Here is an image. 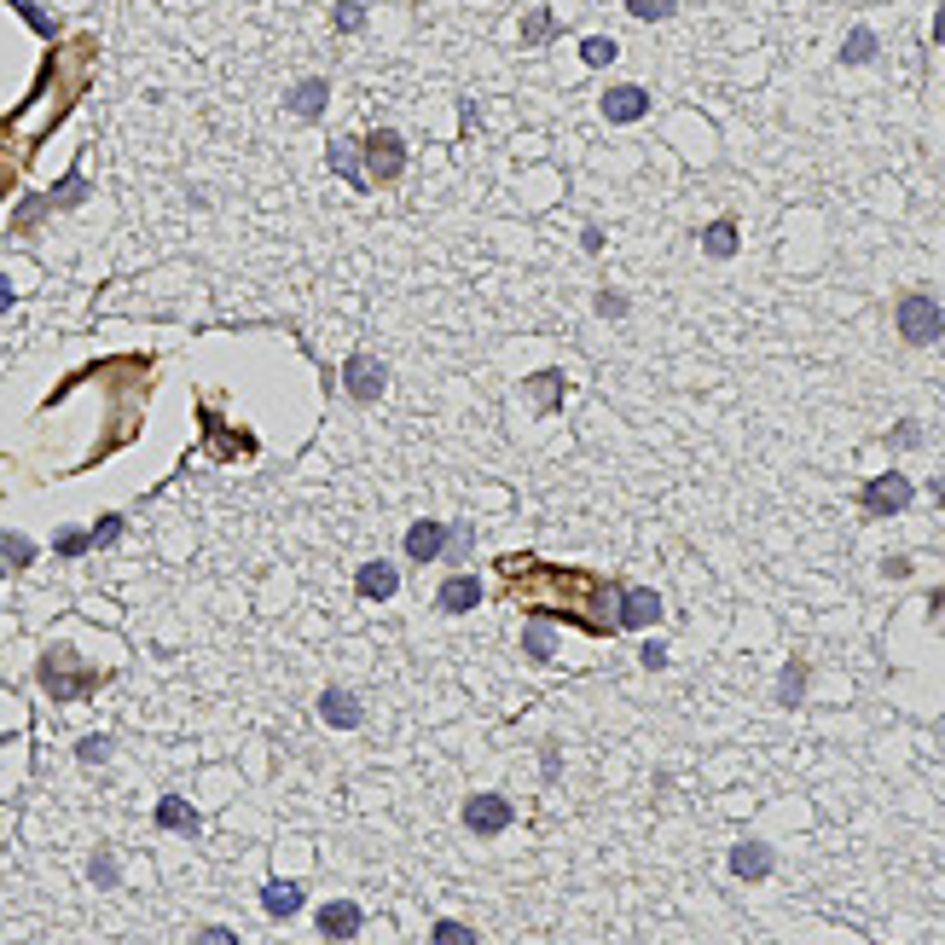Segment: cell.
Returning <instances> with one entry per match:
<instances>
[{"instance_id":"obj_1","label":"cell","mask_w":945,"mask_h":945,"mask_svg":"<svg viewBox=\"0 0 945 945\" xmlns=\"http://www.w3.org/2000/svg\"><path fill=\"white\" fill-rule=\"evenodd\" d=\"M893 325H900V337L911 348H928V343L945 337V308L928 291H911V296H900V308H893Z\"/></svg>"},{"instance_id":"obj_2","label":"cell","mask_w":945,"mask_h":945,"mask_svg":"<svg viewBox=\"0 0 945 945\" xmlns=\"http://www.w3.org/2000/svg\"><path fill=\"white\" fill-rule=\"evenodd\" d=\"M360 163H366V181H372V186L400 181V169H406V140L395 134V128H372V134L360 140Z\"/></svg>"},{"instance_id":"obj_3","label":"cell","mask_w":945,"mask_h":945,"mask_svg":"<svg viewBox=\"0 0 945 945\" xmlns=\"http://www.w3.org/2000/svg\"><path fill=\"white\" fill-rule=\"evenodd\" d=\"M911 499H916V488H911V476H900V470L871 476V481H864V494H858L864 517H900V510H911Z\"/></svg>"},{"instance_id":"obj_4","label":"cell","mask_w":945,"mask_h":945,"mask_svg":"<svg viewBox=\"0 0 945 945\" xmlns=\"http://www.w3.org/2000/svg\"><path fill=\"white\" fill-rule=\"evenodd\" d=\"M41 684H47V697L70 702V697H88L93 684H99V673L93 668H75L70 673V650H47L41 656Z\"/></svg>"},{"instance_id":"obj_5","label":"cell","mask_w":945,"mask_h":945,"mask_svg":"<svg viewBox=\"0 0 945 945\" xmlns=\"http://www.w3.org/2000/svg\"><path fill=\"white\" fill-rule=\"evenodd\" d=\"M458 819H465L470 835H505L510 819H517V806H510L505 795H494V789H481V795L465 801V812H458Z\"/></svg>"},{"instance_id":"obj_6","label":"cell","mask_w":945,"mask_h":945,"mask_svg":"<svg viewBox=\"0 0 945 945\" xmlns=\"http://www.w3.org/2000/svg\"><path fill=\"white\" fill-rule=\"evenodd\" d=\"M343 389L372 406V400H383V389H389V366H383L377 354H348L343 360Z\"/></svg>"},{"instance_id":"obj_7","label":"cell","mask_w":945,"mask_h":945,"mask_svg":"<svg viewBox=\"0 0 945 945\" xmlns=\"http://www.w3.org/2000/svg\"><path fill=\"white\" fill-rule=\"evenodd\" d=\"M314 928H319V939L343 945V939H354V934L366 928V911L354 905V900H331V905H319V911H314Z\"/></svg>"},{"instance_id":"obj_8","label":"cell","mask_w":945,"mask_h":945,"mask_svg":"<svg viewBox=\"0 0 945 945\" xmlns=\"http://www.w3.org/2000/svg\"><path fill=\"white\" fill-rule=\"evenodd\" d=\"M661 621V598L650 586H621V603H616V627L621 632H644Z\"/></svg>"},{"instance_id":"obj_9","label":"cell","mask_w":945,"mask_h":945,"mask_svg":"<svg viewBox=\"0 0 945 945\" xmlns=\"http://www.w3.org/2000/svg\"><path fill=\"white\" fill-rule=\"evenodd\" d=\"M725 864H731V876H736V882H765V876H772V864H778V853L765 847V841H754V835H749V841H736V847H731V858H725Z\"/></svg>"},{"instance_id":"obj_10","label":"cell","mask_w":945,"mask_h":945,"mask_svg":"<svg viewBox=\"0 0 945 945\" xmlns=\"http://www.w3.org/2000/svg\"><path fill=\"white\" fill-rule=\"evenodd\" d=\"M354 592H360L366 603L395 598V592H400V569H395V563H383V557H372V563L354 569Z\"/></svg>"},{"instance_id":"obj_11","label":"cell","mask_w":945,"mask_h":945,"mask_svg":"<svg viewBox=\"0 0 945 945\" xmlns=\"http://www.w3.org/2000/svg\"><path fill=\"white\" fill-rule=\"evenodd\" d=\"M319 720H325L331 731H354V725L366 720V708H360V697H354V691L331 684V691H319Z\"/></svg>"},{"instance_id":"obj_12","label":"cell","mask_w":945,"mask_h":945,"mask_svg":"<svg viewBox=\"0 0 945 945\" xmlns=\"http://www.w3.org/2000/svg\"><path fill=\"white\" fill-rule=\"evenodd\" d=\"M598 105H603V122H638V116H650V93L621 82V88H609Z\"/></svg>"},{"instance_id":"obj_13","label":"cell","mask_w":945,"mask_h":945,"mask_svg":"<svg viewBox=\"0 0 945 945\" xmlns=\"http://www.w3.org/2000/svg\"><path fill=\"white\" fill-rule=\"evenodd\" d=\"M441 546H447V522H436V517H418L413 528H406V557H413V563H436V557H441Z\"/></svg>"},{"instance_id":"obj_14","label":"cell","mask_w":945,"mask_h":945,"mask_svg":"<svg viewBox=\"0 0 945 945\" xmlns=\"http://www.w3.org/2000/svg\"><path fill=\"white\" fill-rule=\"evenodd\" d=\"M481 592H488V586H481L476 575H453L436 592V609H441V616H470V609L481 603Z\"/></svg>"},{"instance_id":"obj_15","label":"cell","mask_w":945,"mask_h":945,"mask_svg":"<svg viewBox=\"0 0 945 945\" xmlns=\"http://www.w3.org/2000/svg\"><path fill=\"white\" fill-rule=\"evenodd\" d=\"M302 882H262V911L273 916V923H291V916L302 911Z\"/></svg>"},{"instance_id":"obj_16","label":"cell","mask_w":945,"mask_h":945,"mask_svg":"<svg viewBox=\"0 0 945 945\" xmlns=\"http://www.w3.org/2000/svg\"><path fill=\"white\" fill-rule=\"evenodd\" d=\"M325 99H331V82H325V75H308V82H296V88H291L285 105H291L302 122H319V116H325Z\"/></svg>"},{"instance_id":"obj_17","label":"cell","mask_w":945,"mask_h":945,"mask_svg":"<svg viewBox=\"0 0 945 945\" xmlns=\"http://www.w3.org/2000/svg\"><path fill=\"white\" fill-rule=\"evenodd\" d=\"M151 819H158V830H169V835H197V830H203V824H197V806L181 801V795H163Z\"/></svg>"},{"instance_id":"obj_18","label":"cell","mask_w":945,"mask_h":945,"mask_svg":"<svg viewBox=\"0 0 945 945\" xmlns=\"http://www.w3.org/2000/svg\"><path fill=\"white\" fill-rule=\"evenodd\" d=\"M331 169L343 174V181L354 186V192H372V181H366V163H360V145H348V140H331Z\"/></svg>"},{"instance_id":"obj_19","label":"cell","mask_w":945,"mask_h":945,"mask_svg":"<svg viewBox=\"0 0 945 945\" xmlns=\"http://www.w3.org/2000/svg\"><path fill=\"white\" fill-rule=\"evenodd\" d=\"M522 650H528V661H551L557 656V627H551V616H534L522 627Z\"/></svg>"},{"instance_id":"obj_20","label":"cell","mask_w":945,"mask_h":945,"mask_svg":"<svg viewBox=\"0 0 945 945\" xmlns=\"http://www.w3.org/2000/svg\"><path fill=\"white\" fill-rule=\"evenodd\" d=\"M736 244H743V238H736V221H708V226H702V250H708V262H731Z\"/></svg>"},{"instance_id":"obj_21","label":"cell","mask_w":945,"mask_h":945,"mask_svg":"<svg viewBox=\"0 0 945 945\" xmlns=\"http://www.w3.org/2000/svg\"><path fill=\"white\" fill-rule=\"evenodd\" d=\"M876 30H864V23H858V30H847V41H841V64H871L876 59Z\"/></svg>"},{"instance_id":"obj_22","label":"cell","mask_w":945,"mask_h":945,"mask_svg":"<svg viewBox=\"0 0 945 945\" xmlns=\"http://www.w3.org/2000/svg\"><path fill=\"white\" fill-rule=\"evenodd\" d=\"M528 395H534V406H540V413H557V406H563V377H557V372L528 377Z\"/></svg>"},{"instance_id":"obj_23","label":"cell","mask_w":945,"mask_h":945,"mask_svg":"<svg viewBox=\"0 0 945 945\" xmlns=\"http://www.w3.org/2000/svg\"><path fill=\"white\" fill-rule=\"evenodd\" d=\"M93 186H88V174H64V181L47 192V210H75V203H82Z\"/></svg>"},{"instance_id":"obj_24","label":"cell","mask_w":945,"mask_h":945,"mask_svg":"<svg viewBox=\"0 0 945 945\" xmlns=\"http://www.w3.org/2000/svg\"><path fill=\"white\" fill-rule=\"evenodd\" d=\"M0 563H7V569H30L35 563V546L30 540H23V534H0Z\"/></svg>"},{"instance_id":"obj_25","label":"cell","mask_w":945,"mask_h":945,"mask_svg":"<svg viewBox=\"0 0 945 945\" xmlns=\"http://www.w3.org/2000/svg\"><path fill=\"white\" fill-rule=\"evenodd\" d=\"M801 697H806V661H789L783 679H778V702H783V708H795Z\"/></svg>"},{"instance_id":"obj_26","label":"cell","mask_w":945,"mask_h":945,"mask_svg":"<svg viewBox=\"0 0 945 945\" xmlns=\"http://www.w3.org/2000/svg\"><path fill=\"white\" fill-rule=\"evenodd\" d=\"M616 53H621V47L609 41V35H586V41H580V59L592 64V70H603V64H616Z\"/></svg>"},{"instance_id":"obj_27","label":"cell","mask_w":945,"mask_h":945,"mask_svg":"<svg viewBox=\"0 0 945 945\" xmlns=\"http://www.w3.org/2000/svg\"><path fill=\"white\" fill-rule=\"evenodd\" d=\"M551 35H557V18H551L546 7L522 18V41H528V47H540V41H551Z\"/></svg>"},{"instance_id":"obj_28","label":"cell","mask_w":945,"mask_h":945,"mask_svg":"<svg viewBox=\"0 0 945 945\" xmlns=\"http://www.w3.org/2000/svg\"><path fill=\"white\" fill-rule=\"evenodd\" d=\"M53 551L59 557H82V551H93V534L88 528H59L53 534Z\"/></svg>"},{"instance_id":"obj_29","label":"cell","mask_w":945,"mask_h":945,"mask_svg":"<svg viewBox=\"0 0 945 945\" xmlns=\"http://www.w3.org/2000/svg\"><path fill=\"white\" fill-rule=\"evenodd\" d=\"M88 876H93V887H116V876H122V871H116V853L99 847V853L88 858Z\"/></svg>"},{"instance_id":"obj_30","label":"cell","mask_w":945,"mask_h":945,"mask_svg":"<svg viewBox=\"0 0 945 945\" xmlns=\"http://www.w3.org/2000/svg\"><path fill=\"white\" fill-rule=\"evenodd\" d=\"M429 945H481L470 923H436L429 928Z\"/></svg>"},{"instance_id":"obj_31","label":"cell","mask_w":945,"mask_h":945,"mask_svg":"<svg viewBox=\"0 0 945 945\" xmlns=\"http://www.w3.org/2000/svg\"><path fill=\"white\" fill-rule=\"evenodd\" d=\"M12 12H18L23 23H30V30H35V35H59V23H53V12H41V7H35V0H18V7H12Z\"/></svg>"},{"instance_id":"obj_32","label":"cell","mask_w":945,"mask_h":945,"mask_svg":"<svg viewBox=\"0 0 945 945\" xmlns=\"http://www.w3.org/2000/svg\"><path fill=\"white\" fill-rule=\"evenodd\" d=\"M331 23H337V35H354L366 23V7L360 0H337V12H331Z\"/></svg>"},{"instance_id":"obj_33","label":"cell","mask_w":945,"mask_h":945,"mask_svg":"<svg viewBox=\"0 0 945 945\" xmlns=\"http://www.w3.org/2000/svg\"><path fill=\"white\" fill-rule=\"evenodd\" d=\"M627 12H632V18H644V23H661V18H673V12H679V0H627Z\"/></svg>"},{"instance_id":"obj_34","label":"cell","mask_w":945,"mask_h":945,"mask_svg":"<svg viewBox=\"0 0 945 945\" xmlns=\"http://www.w3.org/2000/svg\"><path fill=\"white\" fill-rule=\"evenodd\" d=\"M122 528H128V517H122V510H111V517H99L88 534H93V546H116V540H122Z\"/></svg>"},{"instance_id":"obj_35","label":"cell","mask_w":945,"mask_h":945,"mask_svg":"<svg viewBox=\"0 0 945 945\" xmlns=\"http://www.w3.org/2000/svg\"><path fill=\"white\" fill-rule=\"evenodd\" d=\"M470 546H476L470 522H453V528H447V546H441V557H453V563H458V557H470Z\"/></svg>"},{"instance_id":"obj_36","label":"cell","mask_w":945,"mask_h":945,"mask_svg":"<svg viewBox=\"0 0 945 945\" xmlns=\"http://www.w3.org/2000/svg\"><path fill=\"white\" fill-rule=\"evenodd\" d=\"M75 760H82V765L111 760V736H82V743H75Z\"/></svg>"},{"instance_id":"obj_37","label":"cell","mask_w":945,"mask_h":945,"mask_svg":"<svg viewBox=\"0 0 945 945\" xmlns=\"http://www.w3.org/2000/svg\"><path fill=\"white\" fill-rule=\"evenodd\" d=\"M598 314H603V319H621V314H627V296H621V291H598Z\"/></svg>"},{"instance_id":"obj_38","label":"cell","mask_w":945,"mask_h":945,"mask_svg":"<svg viewBox=\"0 0 945 945\" xmlns=\"http://www.w3.org/2000/svg\"><path fill=\"white\" fill-rule=\"evenodd\" d=\"M192 945H238V934H233V928H197Z\"/></svg>"},{"instance_id":"obj_39","label":"cell","mask_w":945,"mask_h":945,"mask_svg":"<svg viewBox=\"0 0 945 945\" xmlns=\"http://www.w3.org/2000/svg\"><path fill=\"white\" fill-rule=\"evenodd\" d=\"M916 436H923L916 424H893V447H916Z\"/></svg>"},{"instance_id":"obj_40","label":"cell","mask_w":945,"mask_h":945,"mask_svg":"<svg viewBox=\"0 0 945 945\" xmlns=\"http://www.w3.org/2000/svg\"><path fill=\"white\" fill-rule=\"evenodd\" d=\"M644 668H668V644H644Z\"/></svg>"},{"instance_id":"obj_41","label":"cell","mask_w":945,"mask_h":945,"mask_svg":"<svg viewBox=\"0 0 945 945\" xmlns=\"http://www.w3.org/2000/svg\"><path fill=\"white\" fill-rule=\"evenodd\" d=\"M12 296H18V291H12V278H0V314L12 308Z\"/></svg>"},{"instance_id":"obj_42","label":"cell","mask_w":945,"mask_h":945,"mask_svg":"<svg viewBox=\"0 0 945 945\" xmlns=\"http://www.w3.org/2000/svg\"><path fill=\"white\" fill-rule=\"evenodd\" d=\"M934 41H945V7H939V18H934Z\"/></svg>"},{"instance_id":"obj_43","label":"cell","mask_w":945,"mask_h":945,"mask_svg":"<svg viewBox=\"0 0 945 945\" xmlns=\"http://www.w3.org/2000/svg\"><path fill=\"white\" fill-rule=\"evenodd\" d=\"M934 603H939V621H945V592H939V598H934Z\"/></svg>"}]
</instances>
